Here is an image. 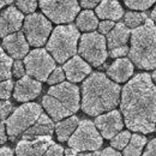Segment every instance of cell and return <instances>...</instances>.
<instances>
[{"mask_svg":"<svg viewBox=\"0 0 156 156\" xmlns=\"http://www.w3.org/2000/svg\"><path fill=\"white\" fill-rule=\"evenodd\" d=\"M78 53L93 66H101L107 59V42L100 33H87L80 36Z\"/></svg>","mask_w":156,"mask_h":156,"instance_id":"obj_8","label":"cell"},{"mask_svg":"<svg viewBox=\"0 0 156 156\" xmlns=\"http://www.w3.org/2000/svg\"><path fill=\"white\" fill-rule=\"evenodd\" d=\"M151 79H154V82H155L154 84L156 85V70L154 71V73H153V78H151Z\"/></svg>","mask_w":156,"mask_h":156,"instance_id":"obj_44","label":"cell"},{"mask_svg":"<svg viewBox=\"0 0 156 156\" xmlns=\"http://www.w3.org/2000/svg\"><path fill=\"white\" fill-rule=\"evenodd\" d=\"M41 90H42V85L39 80L29 76H24L20 78V80H17L15 85L13 98L20 102H28L37 98Z\"/></svg>","mask_w":156,"mask_h":156,"instance_id":"obj_15","label":"cell"},{"mask_svg":"<svg viewBox=\"0 0 156 156\" xmlns=\"http://www.w3.org/2000/svg\"><path fill=\"white\" fill-rule=\"evenodd\" d=\"M102 0H79V5L84 9H94L96 7Z\"/></svg>","mask_w":156,"mask_h":156,"instance_id":"obj_38","label":"cell"},{"mask_svg":"<svg viewBox=\"0 0 156 156\" xmlns=\"http://www.w3.org/2000/svg\"><path fill=\"white\" fill-rule=\"evenodd\" d=\"M79 88L69 82L51 87L47 95L42 98L43 108L55 121L75 114L79 109Z\"/></svg>","mask_w":156,"mask_h":156,"instance_id":"obj_4","label":"cell"},{"mask_svg":"<svg viewBox=\"0 0 156 156\" xmlns=\"http://www.w3.org/2000/svg\"><path fill=\"white\" fill-rule=\"evenodd\" d=\"M16 156H64V149L52 137L22 139L17 143Z\"/></svg>","mask_w":156,"mask_h":156,"instance_id":"obj_12","label":"cell"},{"mask_svg":"<svg viewBox=\"0 0 156 156\" xmlns=\"http://www.w3.org/2000/svg\"><path fill=\"white\" fill-rule=\"evenodd\" d=\"M7 140V136L5 132V122L0 121V144H4Z\"/></svg>","mask_w":156,"mask_h":156,"instance_id":"obj_40","label":"cell"},{"mask_svg":"<svg viewBox=\"0 0 156 156\" xmlns=\"http://www.w3.org/2000/svg\"><path fill=\"white\" fill-rule=\"evenodd\" d=\"M12 59L7 54H5L4 49L0 47V82L10 79L12 73H11V67H12Z\"/></svg>","mask_w":156,"mask_h":156,"instance_id":"obj_25","label":"cell"},{"mask_svg":"<svg viewBox=\"0 0 156 156\" xmlns=\"http://www.w3.org/2000/svg\"><path fill=\"white\" fill-rule=\"evenodd\" d=\"M131 133L130 131H120L117 136H114L111 140V145L115 150H122L130 142Z\"/></svg>","mask_w":156,"mask_h":156,"instance_id":"obj_27","label":"cell"},{"mask_svg":"<svg viewBox=\"0 0 156 156\" xmlns=\"http://www.w3.org/2000/svg\"><path fill=\"white\" fill-rule=\"evenodd\" d=\"M13 0H0V10L4 7V6H6V5H9V4H11Z\"/></svg>","mask_w":156,"mask_h":156,"instance_id":"obj_42","label":"cell"},{"mask_svg":"<svg viewBox=\"0 0 156 156\" xmlns=\"http://www.w3.org/2000/svg\"><path fill=\"white\" fill-rule=\"evenodd\" d=\"M79 31L76 25H58L47 42V52L59 64L66 62L77 53Z\"/></svg>","mask_w":156,"mask_h":156,"instance_id":"obj_5","label":"cell"},{"mask_svg":"<svg viewBox=\"0 0 156 156\" xmlns=\"http://www.w3.org/2000/svg\"><path fill=\"white\" fill-rule=\"evenodd\" d=\"M126 6L132 9V10H148L156 0H124Z\"/></svg>","mask_w":156,"mask_h":156,"instance_id":"obj_29","label":"cell"},{"mask_svg":"<svg viewBox=\"0 0 156 156\" xmlns=\"http://www.w3.org/2000/svg\"><path fill=\"white\" fill-rule=\"evenodd\" d=\"M16 7L22 13H34L37 9V0H16Z\"/></svg>","mask_w":156,"mask_h":156,"instance_id":"obj_28","label":"cell"},{"mask_svg":"<svg viewBox=\"0 0 156 156\" xmlns=\"http://www.w3.org/2000/svg\"><path fill=\"white\" fill-rule=\"evenodd\" d=\"M65 156H100L98 151H91V153H77L72 149L65 150Z\"/></svg>","mask_w":156,"mask_h":156,"instance_id":"obj_37","label":"cell"},{"mask_svg":"<svg viewBox=\"0 0 156 156\" xmlns=\"http://www.w3.org/2000/svg\"><path fill=\"white\" fill-rule=\"evenodd\" d=\"M24 16L16 6H9L0 12V37L17 33L23 25Z\"/></svg>","mask_w":156,"mask_h":156,"instance_id":"obj_14","label":"cell"},{"mask_svg":"<svg viewBox=\"0 0 156 156\" xmlns=\"http://www.w3.org/2000/svg\"><path fill=\"white\" fill-rule=\"evenodd\" d=\"M11 73H12V76L17 78H22L25 76V67H24V64L20 60H16L15 62H12Z\"/></svg>","mask_w":156,"mask_h":156,"instance_id":"obj_33","label":"cell"},{"mask_svg":"<svg viewBox=\"0 0 156 156\" xmlns=\"http://www.w3.org/2000/svg\"><path fill=\"white\" fill-rule=\"evenodd\" d=\"M64 73L71 83H78L82 82L87 76L91 73L90 65L80 57H72L64 64Z\"/></svg>","mask_w":156,"mask_h":156,"instance_id":"obj_17","label":"cell"},{"mask_svg":"<svg viewBox=\"0 0 156 156\" xmlns=\"http://www.w3.org/2000/svg\"><path fill=\"white\" fill-rule=\"evenodd\" d=\"M155 131H156V126H155Z\"/></svg>","mask_w":156,"mask_h":156,"instance_id":"obj_45","label":"cell"},{"mask_svg":"<svg viewBox=\"0 0 156 156\" xmlns=\"http://www.w3.org/2000/svg\"><path fill=\"white\" fill-rule=\"evenodd\" d=\"M100 156H122L118 150L115 149H113V148H106L101 154Z\"/></svg>","mask_w":156,"mask_h":156,"instance_id":"obj_39","label":"cell"},{"mask_svg":"<svg viewBox=\"0 0 156 156\" xmlns=\"http://www.w3.org/2000/svg\"><path fill=\"white\" fill-rule=\"evenodd\" d=\"M2 47L12 59H20L27 57L29 53V43L25 39L24 34L17 31L15 34H11L2 40Z\"/></svg>","mask_w":156,"mask_h":156,"instance_id":"obj_16","label":"cell"},{"mask_svg":"<svg viewBox=\"0 0 156 156\" xmlns=\"http://www.w3.org/2000/svg\"><path fill=\"white\" fill-rule=\"evenodd\" d=\"M120 87L105 73L95 72L82 85V109L91 117L113 111L120 102Z\"/></svg>","mask_w":156,"mask_h":156,"instance_id":"obj_2","label":"cell"},{"mask_svg":"<svg viewBox=\"0 0 156 156\" xmlns=\"http://www.w3.org/2000/svg\"><path fill=\"white\" fill-rule=\"evenodd\" d=\"M102 145V137L98 131L95 124L90 120L79 121L76 131L69 138L70 149L83 151H96Z\"/></svg>","mask_w":156,"mask_h":156,"instance_id":"obj_7","label":"cell"},{"mask_svg":"<svg viewBox=\"0 0 156 156\" xmlns=\"http://www.w3.org/2000/svg\"><path fill=\"white\" fill-rule=\"evenodd\" d=\"M126 54H129V47H127V46L109 51V55H111L112 58H118V59L122 58V57H125Z\"/></svg>","mask_w":156,"mask_h":156,"instance_id":"obj_35","label":"cell"},{"mask_svg":"<svg viewBox=\"0 0 156 156\" xmlns=\"http://www.w3.org/2000/svg\"><path fill=\"white\" fill-rule=\"evenodd\" d=\"M120 109L129 130L150 133L156 126V85L148 73H138L121 90Z\"/></svg>","mask_w":156,"mask_h":156,"instance_id":"obj_1","label":"cell"},{"mask_svg":"<svg viewBox=\"0 0 156 156\" xmlns=\"http://www.w3.org/2000/svg\"><path fill=\"white\" fill-rule=\"evenodd\" d=\"M52 33V23L41 13L28 15L23 22V34L28 43L34 47L43 46Z\"/></svg>","mask_w":156,"mask_h":156,"instance_id":"obj_11","label":"cell"},{"mask_svg":"<svg viewBox=\"0 0 156 156\" xmlns=\"http://www.w3.org/2000/svg\"><path fill=\"white\" fill-rule=\"evenodd\" d=\"M98 25L96 15L91 10H85L78 13L76 20V28L82 31H94Z\"/></svg>","mask_w":156,"mask_h":156,"instance_id":"obj_23","label":"cell"},{"mask_svg":"<svg viewBox=\"0 0 156 156\" xmlns=\"http://www.w3.org/2000/svg\"><path fill=\"white\" fill-rule=\"evenodd\" d=\"M0 156H15L13 151L9 147H2L0 148Z\"/></svg>","mask_w":156,"mask_h":156,"instance_id":"obj_41","label":"cell"},{"mask_svg":"<svg viewBox=\"0 0 156 156\" xmlns=\"http://www.w3.org/2000/svg\"><path fill=\"white\" fill-rule=\"evenodd\" d=\"M44 17L54 23H71L79 13L78 0H39Z\"/></svg>","mask_w":156,"mask_h":156,"instance_id":"obj_10","label":"cell"},{"mask_svg":"<svg viewBox=\"0 0 156 156\" xmlns=\"http://www.w3.org/2000/svg\"><path fill=\"white\" fill-rule=\"evenodd\" d=\"M151 20L156 23V6L154 7V10H153V12H151Z\"/></svg>","mask_w":156,"mask_h":156,"instance_id":"obj_43","label":"cell"},{"mask_svg":"<svg viewBox=\"0 0 156 156\" xmlns=\"http://www.w3.org/2000/svg\"><path fill=\"white\" fill-rule=\"evenodd\" d=\"M143 156H156V138L151 139V140L148 143L147 149H145Z\"/></svg>","mask_w":156,"mask_h":156,"instance_id":"obj_36","label":"cell"},{"mask_svg":"<svg viewBox=\"0 0 156 156\" xmlns=\"http://www.w3.org/2000/svg\"><path fill=\"white\" fill-rule=\"evenodd\" d=\"M24 66L29 77L44 82L55 69V61L46 49L36 48L27 54L24 58Z\"/></svg>","mask_w":156,"mask_h":156,"instance_id":"obj_9","label":"cell"},{"mask_svg":"<svg viewBox=\"0 0 156 156\" xmlns=\"http://www.w3.org/2000/svg\"><path fill=\"white\" fill-rule=\"evenodd\" d=\"M148 20L147 18V15L145 13H140V12H126L125 13V17H124V20H125V25L127 28H131V29H136L138 27H140L142 24H144V22Z\"/></svg>","mask_w":156,"mask_h":156,"instance_id":"obj_26","label":"cell"},{"mask_svg":"<svg viewBox=\"0 0 156 156\" xmlns=\"http://www.w3.org/2000/svg\"><path fill=\"white\" fill-rule=\"evenodd\" d=\"M131 36L130 29L124 24V23H118L114 25V28L107 34V47L109 51L117 49L127 46V41Z\"/></svg>","mask_w":156,"mask_h":156,"instance_id":"obj_21","label":"cell"},{"mask_svg":"<svg viewBox=\"0 0 156 156\" xmlns=\"http://www.w3.org/2000/svg\"><path fill=\"white\" fill-rule=\"evenodd\" d=\"M124 16V10L117 0H102L96 6V17L102 20H119Z\"/></svg>","mask_w":156,"mask_h":156,"instance_id":"obj_20","label":"cell"},{"mask_svg":"<svg viewBox=\"0 0 156 156\" xmlns=\"http://www.w3.org/2000/svg\"><path fill=\"white\" fill-rule=\"evenodd\" d=\"M12 90H13V82L11 79L0 82V100H7L11 96Z\"/></svg>","mask_w":156,"mask_h":156,"instance_id":"obj_30","label":"cell"},{"mask_svg":"<svg viewBox=\"0 0 156 156\" xmlns=\"http://www.w3.org/2000/svg\"><path fill=\"white\" fill-rule=\"evenodd\" d=\"M13 109V106L7 100H0V120L7 119Z\"/></svg>","mask_w":156,"mask_h":156,"instance_id":"obj_32","label":"cell"},{"mask_svg":"<svg viewBox=\"0 0 156 156\" xmlns=\"http://www.w3.org/2000/svg\"><path fill=\"white\" fill-rule=\"evenodd\" d=\"M133 75V64L127 58L117 59L107 70V76L113 82L124 83Z\"/></svg>","mask_w":156,"mask_h":156,"instance_id":"obj_18","label":"cell"},{"mask_svg":"<svg viewBox=\"0 0 156 156\" xmlns=\"http://www.w3.org/2000/svg\"><path fill=\"white\" fill-rule=\"evenodd\" d=\"M147 143V138L142 135H131L129 144L124 148V156H140L143 148Z\"/></svg>","mask_w":156,"mask_h":156,"instance_id":"obj_24","label":"cell"},{"mask_svg":"<svg viewBox=\"0 0 156 156\" xmlns=\"http://www.w3.org/2000/svg\"><path fill=\"white\" fill-rule=\"evenodd\" d=\"M94 124H95L98 131L101 132L102 137H105L107 139H112L114 136H117L124 127V121H122L121 114H120V112H118L115 109H113L106 114L98 115L95 119Z\"/></svg>","mask_w":156,"mask_h":156,"instance_id":"obj_13","label":"cell"},{"mask_svg":"<svg viewBox=\"0 0 156 156\" xmlns=\"http://www.w3.org/2000/svg\"><path fill=\"white\" fill-rule=\"evenodd\" d=\"M65 79V73H64V70L60 69V67H57L52 71V73L49 75V77L47 79V83L51 84V85H57V84H60L62 83Z\"/></svg>","mask_w":156,"mask_h":156,"instance_id":"obj_31","label":"cell"},{"mask_svg":"<svg viewBox=\"0 0 156 156\" xmlns=\"http://www.w3.org/2000/svg\"><path fill=\"white\" fill-rule=\"evenodd\" d=\"M79 120L77 117L71 115L65 120H61L57 124V126L54 127L55 132H57V137L60 142H66L69 140V138L72 136V133L76 131Z\"/></svg>","mask_w":156,"mask_h":156,"instance_id":"obj_22","label":"cell"},{"mask_svg":"<svg viewBox=\"0 0 156 156\" xmlns=\"http://www.w3.org/2000/svg\"><path fill=\"white\" fill-rule=\"evenodd\" d=\"M54 132V124L52 119L46 115L41 114L39 119L31 125L23 135L22 139H34L37 137H51Z\"/></svg>","mask_w":156,"mask_h":156,"instance_id":"obj_19","label":"cell"},{"mask_svg":"<svg viewBox=\"0 0 156 156\" xmlns=\"http://www.w3.org/2000/svg\"><path fill=\"white\" fill-rule=\"evenodd\" d=\"M129 57L140 70L156 69V25L151 20L132 30Z\"/></svg>","mask_w":156,"mask_h":156,"instance_id":"obj_3","label":"cell"},{"mask_svg":"<svg viewBox=\"0 0 156 156\" xmlns=\"http://www.w3.org/2000/svg\"><path fill=\"white\" fill-rule=\"evenodd\" d=\"M42 114V108L37 103H24L15 109L6 120V132L11 140L24 133Z\"/></svg>","mask_w":156,"mask_h":156,"instance_id":"obj_6","label":"cell"},{"mask_svg":"<svg viewBox=\"0 0 156 156\" xmlns=\"http://www.w3.org/2000/svg\"><path fill=\"white\" fill-rule=\"evenodd\" d=\"M115 23L112 22V20H102L101 23H98V31L101 35H107L113 28H114Z\"/></svg>","mask_w":156,"mask_h":156,"instance_id":"obj_34","label":"cell"}]
</instances>
